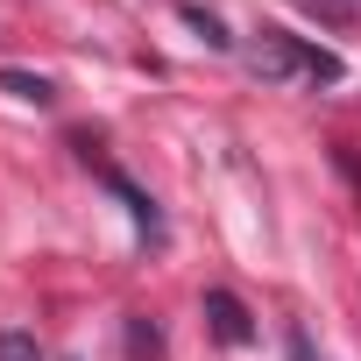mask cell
Instances as JSON below:
<instances>
[{"instance_id": "6da1fadb", "label": "cell", "mask_w": 361, "mask_h": 361, "mask_svg": "<svg viewBox=\"0 0 361 361\" xmlns=\"http://www.w3.org/2000/svg\"><path fill=\"white\" fill-rule=\"evenodd\" d=\"M248 71H262V78H319V85H333V78H340V57H333V50H312V43H298V36H283V29H262V43L248 50Z\"/></svg>"}, {"instance_id": "7a4b0ae2", "label": "cell", "mask_w": 361, "mask_h": 361, "mask_svg": "<svg viewBox=\"0 0 361 361\" xmlns=\"http://www.w3.org/2000/svg\"><path fill=\"white\" fill-rule=\"evenodd\" d=\"M206 326H213L227 347H248V340H255V319H248V305H241L234 290H206Z\"/></svg>"}, {"instance_id": "3957f363", "label": "cell", "mask_w": 361, "mask_h": 361, "mask_svg": "<svg viewBox=\"0 0 361 361\" xmlns=\"http://www.w3.org/2000/svg\"><path fill=\"white\" fill-rule=\"evenodd\" d=\"M99 185H106V192H114V199L128 206V220H135V227H142L149 241H163V213H156V199H149L142 185H128L121 170H99Z\"/></svg>"}, {"instance_id": "277c9868", "label": "cell", "mask_w": 361, "mask_h": 361, "mask_svg": "<svg viewBox=\"0 0 361 361\" xmlns=\"http://www.w3.org/2000/svg\"><path fill=\"white\" fill-rule=\"evenodd\" d=\"M0 92L22 99V106H50V99H57V85H50V78H36V71H0Z\"/></svg>"}, {"instance_id": "5b68a950", "label": "cell", "mask_w": 361, "mask_h": 361, "mask_svg": "<svg viewBox=\"0 0 361 361\" xmlns=\"http://www.w3.org/2000/svg\"><path fill=\"white\" fill-rule=\"evenodd\" d=\"M128 354H135V361H163V333H156L149 319H128Z\"/></svg>"}, {"instance_id": "8992f818", "label": "cell", "mask_w": 361, "mask_h": 361, "mask_svg": "<svg viewBox=\"0 0 361 361\" xmlns=\"http://www.w3.org/2000/svg\"><path fill=\"white\" fill-rule=\"evenodd\" d=\"M0 361H43L36 333H22V326H0Z\"/></svg>"}, {"instance_id": "52a82bcc", "label": "cell", "mask_w": 361, "mask_h": 361, "mask_svg": "<svg viewBox=\"0 0 361 361\" xmlns=\"http://www.w3.org/2000/svg\"><path fill=\"white\" fill-rule=\"evenodd\" d=\"M185 22H192V29H199V36H206L213 50H234V36H227V29H220V22H213L206 8H185Z\"/></svg>"}]
</instances>
